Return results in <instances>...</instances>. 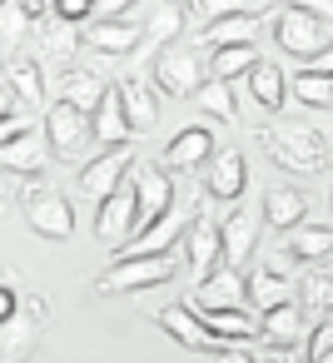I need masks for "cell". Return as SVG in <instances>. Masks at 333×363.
I'll return each mask as SVG.
<instances>
[{"instance_id": "40", "label": "cell", "mask_w": 333, "mask_h": 363, "mask_svg": "<svg viewBox=\"0 0 333 363\" xmlns=\"http://www.w3.org/2000/svg\"><path fill=\"white\" fill-rule=\"evenodd\" d=\"M328 348H333V318H323V323H313V328H308V343H303V358H308V363H318V358H323Z\"/></svg>"}, {"instance_id": "34", "label": "cell", "mask_w": 333, "mask_h": 363, "mask_svg": "<svg viewBox=\"0 0 333 363\" xmlns=\"http://www.w3.org/2000/svg\"><path fill=\"white\" fill-rule=\"evenodd\" d=\"M259 60H264V55H259L254 40H249V45H219V50H209V75L224 80V85H234V80H244Z\"/></svg>"}, {"instance_id": "55", "label": "cell", "mask_w": 333, "mask_h": 363, "mask_svg": "<svg viewBox=\"0 0 333 363\" xmlns=\"http://www.w3.org/2000/svg\"><path fill=\"white\" fill-rule=\"evenodd\" d=\"M0 75H6V65H0Z\"/></svg>"}, {"instance_id": "15", "label": "cell", "mask_w": 333, "mask_h": 363, "mask_svg": "<svg viewBox=\"0 0 333 363\" xmlns=\"http://www.w3.org/2000/svg\"><path fill=\"white\" fill-rule=\"evenodd\" d=\"M154 323H159L174 343H184V348H194V353H224V343L199 323L194 303H164V308L154 313Z\"/></svg>"}, {"instance_id": "18", "label": "cell", "mask_w": 333, "mask_h": 363, "mask_svg": "<svg viewBox=\"0 0 333 363\" xmlns=\"http://www.w3.org/2000/svg\"><path fill=\"white\" fill-rule=\"evenodd\" d=\"M199 323L224 343V348H244V343H259V318L249 308H194Z\"/></svg>"}, {"instance_id": "28", "label": "cell", "mask_w": 333, "mask_h": 363, "mask_svg": "<svg viewBox=\"0 0 333 363\" xmlns=\"http://www.w3.org/2000/svg\"><path fill=\"white\" fill-rule=\"evenodd\" d=\"M115 90H120V100H125V115H130L135 135H149V130L159 125V95L145 85V75H130V80H120Z\"/></svg>"}, {"instance_id": "57", "label": "cell", "mask_w": 333, "mask_h": 363, "mask_svg": "<svg viewBox=\"0 0 333 363\" xmlns=\"http://www.w3.org/2000/svg\"><path fill=\"white\" fill-rule=\"evenodd\" d=\"M0 279H6V274H0Z\"/></svg>"}, {"instance_id": "12", "label": "cell", "mask_w": 333, "mask_h": 363, "mask_svg": "<svg viewBox=\"0 0 333 363\" xmlns=\"http://www.w3.org/2000/svg\"><path fill=\"white\" fill-rule=\"evenodd\" d=\"M50 140H45V130H26V135H16L11 145H0V174H21V179H40L45 169H50Z\"/></svg>"}, {"instance_id": "10", "label": "cell", "mask_w": 333, "mask_h": 363, "mask_svg": "<svg viewBox=\"0 0 333 363\" xmlns=\"http://www.w3.org/2000/svg\"><path fill=\"white\" fill-rule=\"evenodd\" d=\"M224 259V219H214L209 209H199L184 229V264H189V279L204 284Z\"/></svg>"}, {"instance_id": "26", "label": "cell", "mask_w": 333, "mask_h": 363, "mask_svg": "<svg viewBox=\"0 0 333 363\" xmlns=\"http://www.w3.org/2000/svg\"><path fill=\"white\" fill-rule=\"evenodd\" d=\"M35 45H40V55L50 60V65H60V70H70V60H75V50L85 45L80 40V26H65V21H40L35 26Z\"/></svg>"}, {"instance_id": "22", "label": "cell", "mask_w": 333, "mask_h": 363, "mask_svg": "<svg viewBox=\"0 0 333 363\" xmlns=\"http://www.w3.org/2000/svg\"><path fill=\"white\" fill-rule=\"evenodd\" d=\"M264 224L278 229V234L308 224V199H303V189H293V184H273V189H264Z\"/></svg>"}, {"instance_id": "47", "label": "cell", "mask_w": 333, "mask_h": 363, "mask_svg": "<svg viewBox=\"0 0 333 363\" xmlns=\"http://www.w3.org/2000/svg\"><path fill=\"white\" fill-rule=\"evenodd\" d=\"M11 115H21V105H16V95L0 85V120H11Z\"/></svg>"}, {"instance_id": "30", "label": "cell", "mask_w": 333, "mask_h": 363, "mask_svg": "<svg viewBox=\"0 0 333 363\" xmlns=\"http://www.w3.org/2000/svg\"><path fill=\"white\" fill-rule=\"evenodd\" d=\"M293 298H298V284H293V279H283V274H273V269H264V264L249 274V308L269 313V308L293 303Z\"/></svg>"}, {"instance_id": "29", "label": "cell", "mask_w": 333, "mask_h": 363, "mask_svg": "<svg viewBox=\"0 0 333 363\" xmlns=\"http://www.w3.org/2000/svg\"><path fill=\"white\" fill-rule=\"evenodd\" d=\"M95 140H100V150H115V145H130V140H135V125H130L125 100H120L115 85H110V95H105V105L95 110Z\"/></svg>"}, {"instance_id": "4", "label": "cell", "mask_w": 333, "mask_h": 363, "mask_svg": "<svg viewBox=\"0 0 333 363\" xmlns=\"http://www.w3.org/2000/svg\"><path fill=\"white\" fill-rule=\"evenodd\" d=\"M149 80H154V90L169 95V100H194L199 85L209 80V60H204L199 45H184V40H179V45H164V50L154 55Z\"/></svg>"}, {"instance_id": "14", "label": "cell", "mask_w": 333, "mask_h": 363, "mask_svg": "<svg viewBox=\"0 0 333 363\" xmlns=\"http://www.w3.org/2000/svg\"><path fill=\"white\" fill-rule=\"evenodd\" d=\"M244 189H249V160H244V150H224V155H214L204 164V194L209 199L234 204V199H244Z\"/></svg>"}, {"instance_id": "42", "label": "cell", "mask_w": 333, "mask_h": 363, "mask_svg": "<svg viewBox=\"0 0 333 363\" xmlns=\"http://www.w3.org/2000/svg\"><path fill=\"white\" fill-rule=\"evenodd\" d=\"M264 269H273V274H283V279H288V274H293V269H303V264H298V259L288 254V244L278 239V244L269 249V259H264Z\"/></svg>"}, {"instance_id": "52", "label": "cell", "mask_w": 333, "mask_h": 363, "mask_svg": "<svg viewBox=\"0 0 333 363\" xmlns=\"http://www.w3.org/2000/svg\"><path fill=\"white\" fill-rule=\"evenodd\" d=\"M0 199H6V179H0Z\"/></svg>"}, {"instance_id": "2", "label": "cell", "mask_w": 333, "mask_h": 363, "mask_svg": "<svg viewBox=\"0 0 333 363\" xmlns=\"http://www.w3.org/2000/svg\"><path fill=\"white\" fill-rule=\"evenodd\" d=\"M179 274V259L174 254H120L100 279H95V294L100 298H115V294H145V289H159Z\"/></svg>"}, {"instance_id": "6", "label": "cell", "mask_w": 333, "mask_h": 363, "mask_svg": "<svg viewBox=\"0 0 333 363\" xmlns=\"http://www.w3.org/2000/svg\"><path fill=\"white\" fill-rule=\"evenodd\" d=\"M45 318H50V303L45 294H21V313L11 323H0V363H26L35 348H40V333H45Z\"/></svg>"}, {"instance_id": "13", "label": "cell", "mask_w": 333, "mask_h": 363, "mask_svg": "<svg viewBox=\"0 0 333 363\" xmlns=\"http://www.w3.org/2000/svg\"><path fill=\"white\" fill-rule=\"evenodd\" d=\"M130 184H135V199H140V229L174 209V174L164 164H135Z\"/></svg>"}, {"instance_id": "9", "label": "cell", "mask_w": 333, "mask_h": 363, "mask_svg": "<svg viewBox=\"0 0 333 363\" xmlns=\"http://www.w3.org/2000/svg\"><path fill=\"white\" fill-rule=\"evenodd\" d=\"M135 234H140V199H135V184L125 179V184L95 209V239L120 254V249H130Z\"/></svg>"}, {"instance_id": "48", "label": "cell", "mask_w": 333, "mask_h": 363, "mask_svg": "<svg viewBox=\"0 0 333 363\" xmlns=\"http://www.w3.org/2000/svg\"><path fill=\"white\" fill-rule=\"evenodd\" d=\"M308 70H318V75H333V45H328V50H323V55H318Z\"/></svg>"}, {"instance_id": "24", "label": "cell", "mask_w": 333, "mask_h": 363, "mask_svg": "<svg viewBox=\"0 0 333 363\" xmlns=\"http://www.w3.org/2000/svg\"><path fill=\"white\" fill-rule=\"evenodd\" d=\"M244 85H249V100H254L264 115H278L283 100H288V75H283L273 60H259V65L244 75Z\"/></svg>"}, {"instance_id": "54", "label": "cell", "mask_w": 333, "mask_h": 363, "mask_svg": "<svg viewBox=\"0 0 333 363\" xmlns=\"http://www.w3.org/2000/svg\"><path fill=\"white\" fill-rule=\"evenodd\" d=\"M328 204H333V189H328Z\"/></svg>"}, {"instance_id": "37", "label": "cell", "mask_w": 333, "mask_h": 363, "mask_svg": "<svg viewBox=\"0 0 333 363\" xmlns=\"http://www.w3.org/2000/svg\"><path fill=\"white\" fill-rule=\"evenodd\" d=\"M30 30H35V21H30V16L16 6V0H11V6L0 11V50H6V55L16 60V50L26 45V35H30Z\"/></svg>"}, {"instance_id": "46", "label": "cell", "mask_w": 333, "mask_h": 363, "mask_svg": "<svg viewBox=\"0 0 333 363\" xmlns=\"http://www.w3.org/2000/svg\"><path fill=\"white\" fill-rule=\"evenodd\" d=\"M26 130H30V125H26L21 115H11V120H0V145H11V140H16V135H26Z\"/></svg>"}, {"instance_id": "41", "label": "cell", "mask_w": 333, "mask_h": 363, "mask_svg": "<svg viewBox=\"0 0 333 363\" xmlns=\"http://www.w3.org/2000/svg\"><path fill=\"white\" fill-rule=\"evenodd\" d=\"M254 363H308V358H303V348H283V343H264V348L254 353Z\"/></svg>"}, {"instance_id": "19", "label": "cell", "mask_w": 333, "mask_h": 363, "mask_svg": "<svg viewBox=\"0 0 333 363\" xmlns=\"http://www.w3.org/2000/svg\"><path fill=\"white\" fill-rule=\"evenodd\" d=\"M184 21H189V0H154L149 6V21H145V40L149 50H164V45H179L184 40Z\"/></svg>"}, {"instance_id": "21", "label": "cell", "mask_w": 333, "mask_h": 363, "mask_svg": "<svg viewBox=\"0 0 333 363\" xmlns=\"http://www.w3.org/2000/svg\"><path fill=\"white\" fill-rule=\"evenodd\" d=\"M0 85L16 95L21 110H40V105H45V70H40V60H26V55L6 60V75H0Z\"/></svg>"}, {"instance_id": "20", "label": "cell", "mask_w": 333, "mask_h": 363, "mask_svg": "<svg viewBox=\"0 0 333 363\" xmlns=\"http://www.w3.org/2000/svg\"><path fill=\"white\" fill-rule=\"evenodd\" d=\"M259 343H283V348H303V343H308V323H303L298 298H293V303H278V308H269V313H259Z\"/></svg>"}, {"instance_id": "8", "label": "cell", "mask_w": 333, "mask_h": 363, "mask_svg": "<svg viewBox=\"0 0 333 363\" xmlns=\"http://www.w3.org/2000/svg\"><path fill=\"white\" fill-rule=\"evenodd\" d=\"M135 164H140V160H135V150H130V145L100 150L95 160H85V164H80V194H85V199H95V204H105V199H110L130 174H135Z\"/></svg>"}, {"instance_id": "43", "label": "cell", "mask_w": 333, "mask_h": 363, "mask_svg": "<svg viewBox=\"0 0 333 363\" xmlns=\"http://www.w3.org/2000/svg\"><path fill=\"white\" fill-rule=\"evenodd\" d=\"M135 6H140V0H95V16L100 21H130Z\"/></svg>"}, {"instance_id": "17", "label": "cell", "mask_w": 333, "mask_h": 363, "mask_svg": "<svg viewBox=\"0 0 333 363\" xmlns=\"http://www.w3.org/2000/svg\"><path fill=\"white\" fill-rule=\"evenodd\" d=\"M194 209V199L179 209V199H174V209L169 214H159L154 224H145L135 239H130V249H120V254H174V244H179V234H184V214Z\"/></svg>"}, {"instance_id": "36", "label": "cell", "mask_w": 333, "mask_h": 363, "mask_svg": "<svg viewBox=\"0 0 333 363\" xmlns=\"http://www.w3.org/2000/svg\"><path fill=\"white\" fill-rule=\"evenodd\" d=\"M194 105L204 110V115H214V120H224V125H239V105H234V90L224 85V80H204L199 85V95H194Z\"/></svg>"}, {"instance_id": "49", "label": "cell", "mask_w": 333, "mask_h": 363, "mask_svg": "<svg viewBox=\"0 0 333 363\" xmlns=\"http://www.w3.org/2000/svg\"><path fill=\"white\" fill-rule=\"evenodd\" d=\"M219 363H254V353H244V348H224Z\"/></svg>"}, {"instance_id": "45", "label": "cell", "mask_w": 333, "mask_h": 363, "mask_svg": "<svg viewBox=\"0 0 333 363\" xmlns=\"http://www.w3.org/2000/svg\"><path fill=\"white\" fill-rule=\"evenodd\" d=\"M283 6H298V11H313V16L333 21V0H283Z\"/></svg>"}, {"instance_id": "33", "label": "cell", "mask_w": 333, "mask_h": 363, "mask_svg": "<svg viewBox=\"0 0 333 363\" xmlns=\"http://www.w3.org/2000/svg\"><path fill=\"white\" fill-rule=\"evenodd\" d=\"M298 308L308 313V318H328L333 313V269H303V279H298Z\"/></svg>"}, {"instance_id": "50", "label": "cell", "mask_w": 333, "mask_h": 363, "mask_svg": "<svg viewBox=\"0 0 333 363\" xmlns=\"http://www.w3.org/2000/svg\"><path fill=\"white\" fill-rule=\"evenodd\" d=\"M244 6H249V11H273L269 0H244Z\"/></svg>"}, {"instance_id": "56", "label": "cell", "mask_w": 333, "mask_h": 363, "mask_svg": "<svg viewBox=\"0 0 333 363\" xmlns=\"http://www.w3.org/2000/svg\"><path fill=\"white\" fill-rule=\"evenodd\" d=\"M50 6H55V0H50Z\"/></svg>"}, {"instance_id": "53", "label": "cell", "mask_w": 333, "mask_h": 363, "mask_svg": "<svg viewBox=\"0 0 333 363\" xmlns=\"http://www.w3.org/2000/svg\"><path fill=\"white\" fill-rule=\"evenodd\" d=\"M6 6H11V0H0V11H6Z\"/></svg>"}, {"instance_id": "11", "label": "cell", "mask_w": 333, "mask_h": 363, "mask_svg": "<svg viewBox=\"0 0 333 363\" xmlns=\"http://www.w3.org/2000/svg\"><path fill=\"white\" fill-rule=\"evenodd\" d=\"M219 155V140H214V130L209 125H184L169 145H164V169L169 174H189V169H204L209 160Z\"/></svg>"}, {"instance_id": "38", "label": "cell", "mask_w": 333, "mask_h": 363, "mask_svg": "<svg viewBox=\"0 0 333 363\" xmlns=\"http://www.w3.org/2000/svg\"><path fill=\"white\" fill-rule=\"evenodd\" d=\"M234 11H249V6H244V0H189V16L199 26H214V21L234 16Z\"/></svg>"}, {"instance_id": "25", "label": "cell", "mask_w": 333, "mask_h": 363, "mask_svg": "<svg viewBox=\"0 0 333 363\" xmlns=\"http://www.w3.org/2000/svg\"><path fill=\"white\" fill-rule=\"evenodd\" d=\"M105 95H110V85H105L95 70H85V65L60 70V100H65V105H75V110L95 115V110L105 105Z\"/></svg>"}, {"instance_id": "31", "label": "cell", "mask_w": 333, "mask_h": 363, "mask_svg": "<svg viewBox=\"0 0 333 363\" xmlns=\"http://www.w3.org/2000/svg\"><path fill=\"white\" fill-rule=\"evenodd\" d=\"M264 16H269V11H234V16L204 26V45H214V50H219V45H249V40L259 35Z\"/></svg>"}, {"instance_id": "16", "label": "cell", "mask_w": 333, "mask_h": 363, "mask_svg": "<svg viewBox=\"0 0 333 363\" xmlns=\"http://www.w3.org/2000/svg\"><path fill=\"white\" fill-rule=\"evenodd\" d=\"M194 308H249V274L219 264L204 284H194Z\"/></svg>"}, {"instance_id": "7", "label": "cell", "mask_w": 333, "mask_h": 363, "mask_svg": "<svg viewBox=\"0 0 333 363\" xmlns=\"http://www.w3.org/2000/svg\"><path fill=\"white\" fill-rule=\"evenodd\" d=\"M40 130H45L55 160H80V155L90 150V140H95V115H85V110L55 100V105L45 110V125H40Z\"/></svg>"}, {"instance_id": "32", "label": "cell", "mask_w": 333, "mask_h": 363, "mask_svg": "<svg viewBox=\"0 0 333 363\" xmlns=\"http://www.w3.org/2000/svg\"><path fill=\"white\" fill-rule=\"evenodd\" d=\"M283 244L298 264H323L333 254V224H298L283 234Z\"/></svg>"}, {"instance_id": "39", "label": "cell", "mask_w": 333, "mask_h": 363, "mask_svg": "<svg viewBox=\"0 0 333 363\" xmlns=\"http://www.w3.org/2000/svg\"><path fill=\"white\" fill-rule=\"evenodd\" d=\"M50 16H55V21H65V26H85V21L95 16V0H55Z\"/></svg>"}, {"instance_id": "35", "label": "cell", "mask_w": 333, "mask_h": 363, "mask_svg": "<svg viewBox=\"0 0 333 363\" xmlns=\"http://www.w3.org/2000/svg\"><path fill=\"white\" fill-rule=\"evenodd\" d=\"M288 95L303 105V110H333V75H318V70H298L288 80Z\"/></svg>"}, {"instance_id": "23", "label": "cell", "mask_w": 333, "mask_h": 363, "mask_svg": "<svg viewBox=\"0 0 333 363\" xmlns=\"http://www.w3.org/2000/svg\"><path fill=\"white\" fill-rule=\"evenodd\" d=\"M254 249H259V214H254V209H234V214L224 219V259H219V264L244 269V264L254 259Z\"/></svg>"}, {"instance_id": "27", "label": "cell", "mask_w": 333, "mask_h": 363, "mask_svg": "<svg viewBox=\"0 0 333 363\" xmlns=\"http://www.w3.org/2000/svg\"><path fill=\"white\" fill-rule=\"evenodd\" d=\"M140 40H145V30L135 21H90V30H85V45L95 55H130Z\"/></svg>"}, {"instance_id": "51", "label": "cell", "mask_w": 333, "mask_h": 363, "mask_svg": "<svg viewBox=\"0 0 333 363\" xmlns=\"http://www.w3.org/2000/svg\"><path fill=\"white\" fill-rule=\"evenodd\" d=\"M318 363H333V348H328V353H323V358H318Z\"/></svg>"}, {"instance_id": "3", "label": "cell", "mask_w": 333, "mask_h": 363, "mask_svg": "<svg viewBox=\"0 0 333 363\" xmlns=\"http://www.w3.org/2000/svg\"><path fill=\"white\" fill-rule=\"evenodd\" d=\"M273 45L293 60H303V70L333 45V21L313 16V11H298V6H283L273 11Z\"/></svg>"}, {"instance_id": "5", "label": "cell", "mask_w": 333, "mask_h": 363, "mask_svg": "<svg viewBox=\"0 0 333 363\" xmlns=\"http://www.w3.org/2000/svg\"><path fill=\"white\" fill-rule=\"evenodd\" d=\"M21 209H26V229L40 239H70L75 234V204L60 189H45L40 179H21Z\"/></svg>"}, {"instance_id": "44", "label": "cell", "mask_w": 333, "mask_h": 363, "mask_svg": "<svg viewBox=\"0 0 333 363\" xmlns=\"http://www.w3.org/2000/svg\"><path fill=\"white\" fill-rule=\"evenodd\" d=\"M16 313H21V289L0 279V323H11Z\"/></svg>"}, {"instance_id": "1", "label": "cell", "mask_w": 333, "mask_h": 363, "mask_svg": "<svg viewBox=\"0 0 333 363\" xmlns=\"http://www.w3.org/2000/svg\"><path fill=\"white\" fill-rule=\"evenodd\" d=\"M259 145L264 155L283 169V174H323L328 169V140L303 125V120H273L259 125Z\"/></svg>"}]
</instances>
